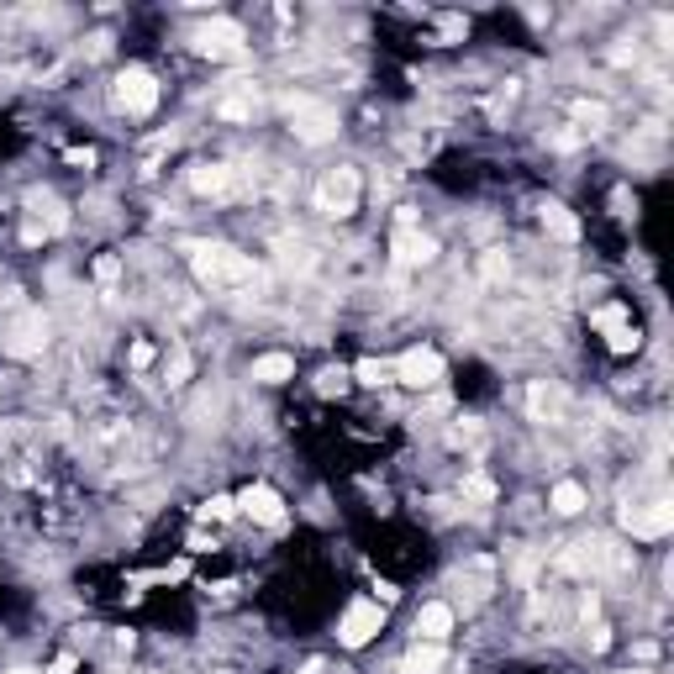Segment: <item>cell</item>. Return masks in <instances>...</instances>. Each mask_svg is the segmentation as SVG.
Listing matches in <instances>:
<instances>
[{
  "label": "cell",
  "mask_w": 674,
  "mask_h": 674,
  "mask_svg": "<svg viewBox=\"0 0 674 674\" xmlns=\"http://www.w3.org/2000/svg\"><path fill=\"white\" fill-rule=\"evenodd\" d=\"M190 264H195V279L201 285H211V290H248V285H258L264 269L238 253V248H221V243H190Z\"/></svg>",
  "instance_id": "6da1fadb"
},
{
  "label": "cell",
  "mask_w": 674,
  "mask_h": 674,
  "mask_svg": "<svg viewBox=\"0 0 674 674\" xmlns=\"http://www.w3.org/2000/svg\"><path fill=\"white\" fill-rule=\"evenodd\" d=\"M359 190H364V180H359V169H327L322 180H316V190H311V201H316V211L322 216H353L359 211Z\"/></svg>",
  "instance_id": "7a4b0ae2"
},
{
  "label": "cell",
  "mask_w": 674,
  "mask_h": 674,
  "mask_svg": "<svg viewBox=\"0 0 674 674\" xmlns=\"http://www.w3.org/2000/svg\"><path fill=\"white\" fill-rule=\"evenodd\" d=\"M48 348V322L42 311H16L5 327H0V353L5 359H42Z\"/></svg>",
  "instance_id": "3957f363"
},
{
  "label": "cell",
  "mask_w": 674,
  "mask_h": 674,
  "mask_svg": "<svg viewBox=\"0 0 674 674\" xmlns=\"http://www.w3.org/2000/svg\"><path fill=\"white\" fill-rule=\"evenodd\" d=\"M117 106H122L126 117H148L158 106V80L148 69H137V63L122 69V74H117Z\"/></svg>",
  "instance_id": "277c9868"
},
{
  "label": "cell",
  "mask_w": 674,
  "mask_h": 674,
  "mask_svg": "<svg viewBox=\"0 0 674 674\" xmlns=\"http://www.w3.org/2000/svg\"><path fill=\"white\" fill-rule=\"evenodd\" d=\"M622 527L632 532V538H669L674 527V506L669 501H643V506H622Z\"/></svg>",
  "instance_id": "5b68a950"
},
{
  "label": "cell",
  "mask_w": 674,
  "mask_h": 674,
  "mask_svg": "<svg viewBox=\"0 0 674 674\" xmlns=\"http://www.w3.org/2000/svg\"><path fill=\"white\" fill-rule=\"evenodd\" d=\"M400 385H411V390H437L443 385V353L437 348H411V353H400Z\"/></svg>",
  "instance_id": "8992f818"
},
{
  "label": "cell",
  "mask_w": 674,
  "mask_h": 674,
  "mask_svg": "<svg viewBox=\"0 0 674 674\" xmlns=\"http://www.w3.org/2000/svg\"><path fill=\"white\" fill-rule=\"evenodd\" d=\"M379 627H385V606L379 601H353L348 616H342V627H337V638H342V648H364Z\"/></svg>",
  "instance_id": "52a82bcc"
},
{
  "label": "cell",
  "mask_w": 674,
  "mask_h": 674,
  "mask_svg": "<svg viewBox=\"0 0 674 674\" xmlns=\"http://www.w3.org/2000/svg\"><path fill=\"white\" fill-rule=\"evenodd\" d=\"M195 48L206 59H243V27L227 22V16H216V22H206V27L195 32Z\"/></svg>",
  "instance_id": "ba28073f"
},
{
  "label": "cell",
  "mask_w": 674,
  "mask_h": 674,
  "mask_svg": "<svg viewBox=\"0 0 674 674\" xmlns=\"http://www.w3.org/2000/svg\"><path fill=\"white\" fill-rule=\"evenodd\" d=\"M290 122H295V137H301V143H311V148H316V143H327V137L337 132L332 111H327V106H316V100H290Z\"/></svg>",
  "instance_id": "9c48e42d"
},
{
  "label": "cell",
  "mask_w": 674,
  "mask_h": 674,
  "mask_svg": "<svg viewBox=\"0 0 674 674\" xmlns=\"http://www.w3.org/2000/svg\"><path fill=\"white\" fill-rule=\"evenodd\" d=\"M527 417H532V422H543V427H558V422L569 417V400H564V390H558V385H548V379H532V385H527Z\"/></svg>",
  "instance_id": "30bf717a"
},
{
  "label": "cell",
  "mask_w": 674,
  "mask_h": 674,
  "mask_svg": "<svg viewBox=\"0 0 674 674\" xmlns=\"http://www.w3.org/2000/svg\"><path fill=\"white\" fill-rule=\"evenodd\" d=\"M390 253H396V269H422V264L437 258V243H432L427 232H417V227H396Z\"/></svg>",
  "instance_id": "8fae6325"
},
{
  "label": "cell",
  "mask_w": 674,
  "mask_h": 674,
  "mask_svg": "<svg viewBox=\"0 0 674 674\" xmlns=\"http://www.w3.org/2000/svg\"><path fill=\"white\" fill-rule=\"evenodd\" d=\"M595 327L606 332V342H612V353H638V342H643V332L627 322V311L622 306H606L595 311Z\"/></svg>",
  "instance_id": "7c38bea8"
},
{
  "label": "cell",
  "mask_w": 674,
  "mask_h": 674,
  "mask_svg": "<svg viewBox=\"0 0 674 674\" xmlns=\"http://www.w3.org/2000/svg\"><path fill=\"white\" fill-rule=\"evenodd\" d=\"M238 506H243L253 521H264V527H279V521H285V501H279L269 485H248V491L238 495Z\"/></svg>",
  "instance_id": "4fadbf2b"
},
{
  "label": "cell",
  "mask_w": 674,
  "mask_h": 674,
  "mask_svg": "<svg viewBox=\"0 0 674 674\" xmlns=\"http://www.w3.org/2000/svg\"><path fill=\"white\" fill-rule=\"evenodd\" d=\"M27 206H32V221H37V227L48 232V238L69 227V211H63V201H59V195H48V190H32V195H27Z\"/></svg>",
  "instance_id": "5bb4252c"
},
{
  "label": "cell",
  "mask_w": 674,
  "mask_h": 674,
  "mask_svg": "<svg viewBox=\"0 0 674 674\" xmlns=\"http://www.w3.org/2000/svg\"><path fill=\"white\" fill-rule=\"evenodd\" d=\"M232 180H238V174H232L227 164H195V169H190V190H195V195H227Z\"/></svg>",
  "instance_id": "9a60e30c"
},
{
  "label": "cell",
  "mask_w": 674,
  "mask_h": 674,
  "mask_svg": "<svg viewBox=\"0 0 674 674\" xmlns=\"http://www.w3.org/2000/svg\"><path fill=\"white\" fill-rule=\"evenodd\" d=\"M417 632L427 638V643H443L448 632H454V606H443V601H432L417 612Z\"/></svg>",
  "instance_id": "2e32d148"
},
{
  "label": "cell",
  "mask_w": 674,
  "mask_h": 674,
  "mask_svg": "<svg viewBox=\"0 0 674 674\" xmlns=\"http://www.w3.org/2000/svg\"><path fill=\"white\" fill-rule=\"evenodd\" d=\"M443 659H448L443 643H417L406 659H400V674H437V669H443Z\"/></svg>",
  "instance_id": "e0dca14e"
},
{
  "label": "cell",
  "mask_w": 674,
  "mask_h": 674,
  "mask_svg": "<svg viewBox=\"0 0 674 674\" xmlns=\"http://www.w3.org/2000/svg\"><path fill=\"white\" fill-rule=\"evenodd\" d=\"M295 374V359L290 353H264V359H253V379L258 385H285Z\"/></svg>",
  "instance_id": "ac0fdd59"
},
{
  "label": "cell",
  "mask_w": 674,
  "mask_h": 674,
  "mask_svg": "<svg viewBox=\"0 0 674 674\" xmlns=\"http://www.w3.org/2000/svg\"><path fill=\"white\" fill-rule=\"evenodd\" d=\"M543 227H548L553 238H558V243H575V238H580V221H575V216L564 211L558 201H548V206H543Z\"/></svg>",
  "instance_id": "d6986e66"
},
{
  "label": "cell",
  "mask_w": 674,
  "mask_h": 674,
  "mask_svg": "<svg viewBox=\"0 0 674 674\" xmlns=\"http://www.w3.org/2000/svg\"><path fill=\"white\" fill-rule=\"evenodd\" d=\"M575 122L585 132H601V126L612 122V111H606V100H575Z\"/></svg>",
  "instance_id": "ffe728a7"
},
{
  "label": "cell",
  "mask_w": 674,
  "mask_h": 674,
  "mask_svg": "<svg viewBox=\"0 0 674 674\" xmlns=\"http://www.w3.org/2000/svg\"><path fill=\"white\" fill-rule=\"evenodd\" d=\"M553 511H558V517H575V511H585V491L575 485V480L553 485Z\"/></svg>",
  "instance_id": "44dd1931"
},
{
  "label": "cell",
  "mask_w": 674,
  "mask_h": 674,
  "mask_svg": "<svg viewBox=\"0 0 674 674\" xmlns=\"http://www.w3.org/2000/svg\"><path fill=\"white\" fill-rule=\"evenodd\" d=\"M463 495H469V501H495V480L491 474H469V480H463Z\"/></svg>",
  "instance_id": "7402d4cb"
},
{
  "label": "cell",
  "mask_w": 674,
  "mask_h": 674,
  "mask_svg": "<svg viewBox=\"0 0 674 674\" xmlns=\"http://www.w3.org/2000/svg\"><path fill=\"white\" fill-rule=\"evenodd\" d=\"M232 511H238V501H227V495H211V501L201 506V517H206V521H227Z\"/></svg>",
  "instance_id": "603a6c76"
},
{
  "label": "cell",
  "mask_w": 674,
  "mask_h": 674,
  "mask_svg": "<svg viewBox=\"0 0 674 674\" xmlns=\"http://www.w3.org/2000/svg\"><path fill=\"white\" fill-rule=\"evenodd\" d=\"M190 353H184V348H174V353H169V385H184V379H190Z\"/></svg>",
  "instance_id": "cb8c5ba5"
},
{
  "label": "cell",
  "mask_w": 674,
  "mask_h": 674,
  "mask_svg": "<svg viewBox=\"0 0 674 674\" xmlns=\"http://www.w3.org/2000/svg\"><path fill=\"white\" fill-rule=\"evenodd\" d=\"M353 374H359V379H364V385H385V379H390V369L379 364V359H364V364L353 369Z\"/></svg>",
  "instance_id": "d4e9b609"
},
{
  "label": "cell",
  "mask_w": 674,
  "mask_h": 674,
  "mask_svg": "<svg viewBox=\"0 0 674 674\" xmlns=\"http://www.w3.org/2000/svg\"><path fill=\"white\" fill-rule=\"evenodd\" d=\"M117 275H122V258H117V253H100V258H95V279H100V285H111Z\"/></svg>",
  "instance_id": "484cf974"
},
{
  "label": "cell",
  "mask_w": 674,
  "mask_h": 674,
  "mask_svg": "<svg viewBox=\"0 0 674 674\" xmlns=\"http://www.w3.org/2000/svg\"><path fill=\"white\" fill-rule=\"evenodd\" d=\"M480 269H485V279H501V275H506V269H511V264H506V253H501V248H491Z\"/></svg>",
  "instance_id": "4316f807"
},
{
  "label": "cell",
  "mask_w": 674,
  "mask_h": 674,
  "mask_svg": "<svg viewBox=\"0 0 674 674\" xmlns=\"http://www.w3.org/2000/svg\"><path fill=\"white\" fill-rule=\"evenodd\" d=\"M221 117H227V122H248V117H253V100H221Z\"/></svg>",
  "instance_id": "83f0119b"
},
{
  "label": "cell",
  "mask_w": 674,
  "mask_h": 674,
  "mask_svg": "<svg viewBox=\"0 0 674 674\" xmlns=\"http://www.w3.org/2000/svg\"><path fill=\"white\" fill-rule=\"evenodd\" d=\"M612 648V627L606 622H590V653H606Z\"/></svg>",
  "instance_id": "f1b7e54d"
},
{
  "label": "cell",
  "mask_w": 674,
  "mask_h": 674,
  "mask_svg": "<svg viewBox=\"0 0 674 674\" xmlns=\"http://www.w3.org/2000/svg\"><path fill=\"white\" fill-rule=\"evenodd\" d=\"M342 385H348V379H342V369H327V374H322V385H316V390H322V396H337V390H342Z\"/></svg>",
  "instance_id": "f546056e"
},
{
  "label": "cell",
  "mask_w": 674,
  "mask_h": 674,
  "mask_svg": "<svg viewBox=\"0 0 674 674\" xmlns=\"http://www.w3.org/2000/svg\"><path fill=\"white\" fill-rule=\"evenodd\" d=\"M154 364V342H132V369H148Z\"/></svg>",
  "instance_id": "4dcf8cb0"
},
{
  "label": "cell",
  "mask_w": 674,
  "mask_h": 674,
  "mask_svg": "<svg viewBox=\"0 0 674 674\" xmlns=\"http://www.w3.org/2000/svg\"><path fill=\"white\" fill-rule=\"evenodd\" d=\"M463 32H469V22H463V16H443V37H448V42H454V37H463Z\"/></svg>",
  "instance_id": "1f68e13d"
},
{
  "label": "cell",
  "mask_w": 674,
  "mask_h": 674,
  "mask_svg": "<svg viewBox=\"0 0 674 674\" xmlns=\"http://www.w3.org/2000/svg\"><path fill=\"white\" fill-rule=\"evenodd\" d=\"M48 674H74V653H63V659H53V669Z\"/></svg>",
  "instance_id": "d6a6232c"
},
{
  "label": "cell",
  "mask_w": 674,
  "mask_h": 674,
  "mask_svg": "<svg viewBox=\"0 0 674 674\" xmlns=\"http://www.w3.org/2000/svg\"><path fill=\"white\" fill-rule=\"evenodd\" d=\"M11 674H37V669H27V664H22V669H11Z\"/></svg>",
  "instance_id": "836d02e7"
},
{
  "label": "cell",
  "mask_w": 674,
  "mask_h": 674,
  "mask_svg": "<svg viewBox=\"0 0 674 674\" xmlns=\"http://www.w3.org/2000/svg\"><path fill=\"white\" fill-rule=\"evenodd\" d=\"M627 674H648V669H627Z\"/></svg>",
  "instance_id": "e575fe53"
}]
</instances>
